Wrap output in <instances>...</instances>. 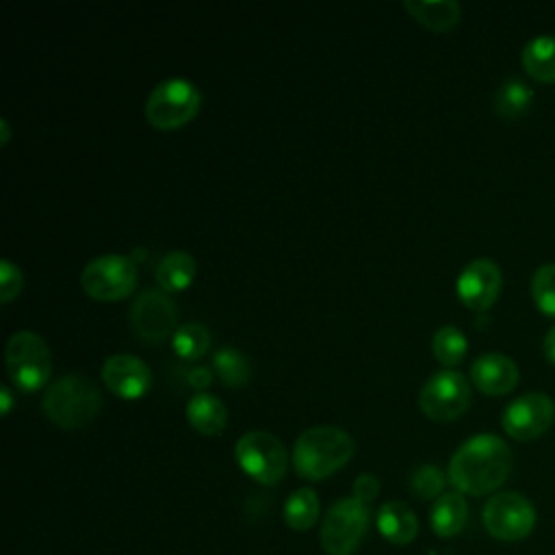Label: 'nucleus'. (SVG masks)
<instances>
[{
	"label": "nucleus",
	"instance_id": "2",
	"mask_svg": "<svg viewBox=\"0 0 555 555\" xmlns=\"http://www.w3.org/2000/svg\"><path fill=\"white\" fill-rule=\"evenodd\" d=\"M356 451L353 438L338 427H310L299 434L293 447L295 473L304 479L319 481L340 470Z\"/></svg>",
	"mask_w": 555,
	"mask_h": 555
},
{
	"label": "nucleus",
	"instance_id": "19",
	"mask_svg": "<svg viewBox=\"0 0 555 555\" xmlns=\"http://www.w3.org/2000/svg\"><path fill=\"white\" fill-rule=\"evenodd\" d=\"M403 7L421 26L434 33L451 30L462 17V7L455 0H405Z\"/></svg>",
	"mask_w": 555,
	"mask_h": 555
},
{
	"label": "nucleus",
	"instance_id": "28",
	"mask_svg": "<svg viewBox=\"0 0 555 555\" xmlns=\"http://www.w3.org/2000/svg\"><path fill=\"white\" fill-rule=\"evenodd\" d=\"M410 488H412V492H414L418 499H425V501L434 499V501H436L440 494H444V492H442V488H444V475H442V470H440L438 466L425 464V466H421V468L414 470V475H412V479H410Z\"/></svg>",
	"mask_w": 555,
	"mask_h": 555
},
{
	"label": "nucleus",
	"instance_id": "8",
	"mask_svg": "<svg viewBox=\"0 0 555 555\" xmlns=\"http://www.w3.org/2000/svg\"><path fill=\"white\" fill-rule=\"evenodd\" d=\"M470 399V382L462 373L444 369L423 384L418 392V408L427 418L449 423L460 418L468 410Z\"/></svg>",
	"mask_w": 555,
	"mask_h": 555
},
{
	"label": "nucleus",
	"instance_id": "26",
	"mask_svg": "<svg viewBox=\"0 0 555 555\" xmlns=\"http://www.w3.org/2000/svg\"><path fill=\"white\" fill-rule=\"evenodd\" d=\"M210 332L202 323H184L171 336V349L180 360H199L208 353Z\"/></svg>",
	"mask_w": 555,
	"mask_h": 555
},
{
	"label": "nucleus",
	"instance_id": "32",
	"mask_svg": "<svg viewBox=\"0 0 555 555\" xmlns=\"http://www.w3.org/2000/svg\"><path fill=\"white\" fill-rule=\"evenodd\" d=\"M544 356L555 366V325L544 336Z\"/></svg>",
	"mask_w": 555,
	"mask_h": 555
},
{
	"label": "nucleus",
	"instance_id": "9",
	"mask_svg": "<svg viewBox=\"0 0 555 555\" xmlns=\"http://www.w3.org/2000/svg\"><path fill=\"white\" fill-rule=\"evenodd\" d=\"M369 507L358 499L336 501L321 525V546L327 555H351L366 533Z\"/></svg>",
	"mask_w": 555,
	"mask_h": 555
},
{
	"label": "nucleus",
	"instance_id": "20",
	"mask_svg": "<svg viewBox=\"0 0 555 555\" xmlns=\"http://www.w3.org/2000/svg\"><path fill=\"white\" fill-rule=\"evenodd\" d=\"M195 258L186 251H169L156 264V284L165 293H182L195 280Z\"/></svg>",
	"mask_w": 555,
	"mask_h": 555
},
{
	"label": "nucleus",
	"instance_id": "1",
	"mask_svg": "<svg viewBox=\"0 0 555 555\" xmlns=\"http://www.w3.org/2000/svg\"><path fill=\"white\" fill-rule=\"evenodd\" d=\"M512 451L494 434H479L457 447L449 462V481L455 492L481 496L499 486L512 473Z\"/></svg>",
	"mask_w": 555,
	"mask_h": 555
},
{
	"label": "nucleus",
	"instance_id": "5",
	"mask_svg": "<svg viewBox=\"0 0 555 555\" xmlns=\"http://www.w3.org/2000/svg\"><path fill=\"white\" fill-rule=\"evenodd\" d=\"M9 379L24 392L43 388L52 373V356L46 340L30 332L20 330L11 334L4 349Z\"/></svg>",
	"mask_w": 555,
	"mask_h": 555
},
{
	"label": "nucleus",
	"instance_id": "34",
	"mask_svg": "<svg viewBox=\"0 0 555 555\" xmlns=\"http://www.w3.org/2000/svg\"><path fill=\"white\" fill-rule=\"evenodd\" d=\"M0 128H2V145H7V143H9V137H11V134H9V121L2 119V121H0Z\"/></svg>",
	"mask_w": 555,
	"mask_h": 555
},
{
	"label": "nucleus",
	"instance_id": "7",
	"mask_svg": "<svg viewBox=\"0 0 555 555\" xmlns=\"http://www.w3.org/2000/svg\"><path fill=\"white\" fill-rule=\"evenodd\" d=\"M80 286L85 295L95 301L126 299L137 286V267L126 256H98L85 264Z\"/></svg>",
	"mask_w": 555,
	"mask_h": 555
},
{
	"label": "nucleus",
	"instance_id": "24",
	"mask_svg": "<svg viewBox=\"0 0 555 555\" xmlns=\"http://www.w3.org/2000/svg\"><path fill=\"white\" fill-rule=\"evenodd\" d=\"M212 366H215L217 377L228 388H243V386H247V382L251 377L249 360L232 347H223V349L215 351Z\"/></svg>",
	"mask_w": 555,
	"mask_h": 555
},
{
	"label": "nucleus",
	"instance_id": "10",
	"mask_svg": "<svg viewBox=\"0 0 555 555\" xmlns=\"http://www.w3.org/2000/svg\"><path fill=\"white\" fill-rule=\"evenodd\" d=\"M483 527L499 540H522L535 525L533 505L518 492H499L483 505Z\"/></svg>",
	"mask_w": 555,
	"mask_h": 555
},
{
	"label": "nucleus",
	"instance_id": "21",
	"mask_svg": "<svg viewBox=\"0 0 555 555\" xmlns=\"http://www.w3.org/2000/svg\"><path fill=\"white\" fill-rule=\"evenodd\" d=\"M525 72L540 82H555V35H540L522 50Z\"/></svg>",
	"mask_w": 555,
	"mask_h": 555
},
{
	"label": "nucleus",
	"instance_id": "6",
	"mask_svg": "<svg viewBox=\"0 0 555 555\" xmlns=\"http://www.w3.org/2000/svg\"><path fill=\"white\" fill-rule=\"evenodd\" d=\"M241 470L262 486L278 483L288 468V453L282 440L269 431H247L234 447Z\"/></svg>",
	"mask_w": 555,
	"mask_h": 555
},
{
	"label": "nucleus",
	"instance_id": "3",
	"mask_svg": "<svg viewBox=\"0 0 555 555\" xmlns=\"http://www.w3.org/2000/svg\"><path fill=\"white\" fill-rule=\"evenodd\" d=\"M41 405L54 425L63 429H78L98 416L102 395L91 379L80 375H63L48 386Z\"/></svg>",
	"mask_w": 555,
	"mask_h": 555
},
{
	"label": "nucleus",
	"instance_id": "23",
	"mask_svg": "<svg viewBox=\"0 0 555 555\" xmlns=\"http://www.w3.org/2000/svg\"><path fill=\"white\" fill-rule=\"evenodd\" d=\"M319 518V496L310 488L295 490L284 503V520L295 531L310 529Z\"/></svg>",
	"mask_w": 555,
	"mask_h": 555
},
{
	"label": "nucleus",
	"instance_id": "29",
	"mask_svg": "<svg viewBox=\"0 0 555 555\" xmlns=\"http://www.w3.org/2000/svg\"><path fill=\"white\" fill-rule=\"evenodd\" d=\"M22 286H24L22 271L9 258H4L0 262V301L9 304L11 299H15L22 293Z\"/></svg>",
	"mask_w": 555,
	"mask_h": 555
},
{
	"label": "nucleus",
	"instance_id": "14",
	"mask_svg": "<svg viewBox=\"0 0 555 555\" xmlns=\"http://www.w3.org/2000/svg\"><path fill=\"white\" fill-rule=\"evenodd\" d=\"M102 382L115 397L137 401L152 388V371L137 356L115 353L102 364Z\"/></svg>",
	"mask_w": 555,
	"mask_h": 555
},
{
	"label": "nucleus",
	"instance_id": "4",
	"mask_svg": "<svg viewBox=\"0 0 555 555\" xmlns=\"http://www.w3.org/2000/svg\"><path fill=\"white\" fill-rule=\"evenodd\" d=\"M202 106L197 87L184 78L158 82L145 100V119L156 130H178L195 119Z\"/></svg>",
	"mask_w": 555,
	"mask_h": 555
},
{
	"label": "nucleus",
	"instance_id": "12",
	"mask_svg": "<svg viewBox=\"0 0 555 555\" xmlns=\"http://www.w3.org/2000/svg\"><path fill=\"white\" fill-rule=\"evenodd\" d=\"M555 418V405L551 397L542 392H529L518 399H514L501 416V425L507 436H512L518 442L535 440L540 438Z\"/></svg>",
	"mask_w": 555,
	"mask_h": 555
},
{
	"label": "nucleus",
	"instance_id": "25",
	"mask_svg": "<svg viewBox=\"0 0 555 555\" xmlns=\"http://www.w3.org/2000/svg\"><path fill=\"white\" fill-rule=\"evenodd\" d=\"M466 351H468V340L462 334V330H457L455 325H442L440 330H436L431 338V353L442 366L447 369L457 366L466 358Z\"/></svg>",
	"mask_w": 555,
	"mask_h": 555
},
{
	"label": "nucleus",
	"instance_id": "16",
	"mask_svg": "<svg viewBox=\"0 0 555 555\" xmlns=\"http://www.w3.org/2000/svg\"><path fill=\"white\" fill-rule=\"evenodd\" d=\"M186 423L202 436H219L228 425V408L219 397L197 392L186 403Z\"/></svg>",
	"mask_w": 555,
	"mask_h": 555
},
{
	"label": "nucleus",
	"instance_id": "18",
	"mask_svg": "<svg viewBox=\"0 0 555 555\" xmlns=\"http://www.w3.org/2000/svg\"><path fill=\"white\" fill-rule=\"evenodd\" d=\"M468 518V505L464 494L460 492H444L440 494L429 512V525L436 535L451 538L460 533Z\"/></svg>",
	"mask_w": 555,
	"mask_h": 555
},
{
	"label": "nucleus",
	"instance_id": "27",
	"mask_svg": "<svg viewBox=\"0 0 555 555\" xmlns=\"http://www.w3.org/2000/svg\"><path fill=\"white\" fill-rule=\"evenodd\" d=\"M531 297L538 310L555 319V262L542 264L531 278Z\"/></svg>",
	"mask_w": 555,
	"mask_h": 555
},
{
	"label": "nucleus",
	"instance_id": "22",
	"mask_svg": "<svg viewBox=\"0 0 555 555\" xmlns=\"http://www.w3.org/2000/svg\"><path fill=\"white\" fill-rule=\"evenodd\" d=\"M531 100H533V91L522 80L509 78L494 93V113L507 121L518 119L520 115L527 113V108L531 106Z\"/></svg>",
	"mask_w": 555,
	"mask_h": 555
},
{
	"label": "nucleus",
	"instance_id": "11",
	"mask_svg": "<svg viewBox=\"0 0 555 555\" xmlns=\"http://www.w3.org/2000/svg\"><path fill=\"white\" fill-rule=\"evenodd\" d=\"M130 323L137 336L143 340L160 343L167 336H173L178 330V308L169 293L160 288H147L132 301Z\"/></svg>",
	"mask_w": 555,
	"mask_h": 555
},
{
	"label": "nucleus",
	"instance_id": "31",
	"mask_svg": "<svg viewBox=\"0 0 555 555\" xmlns=\"http://www.w3.org/2000/svg\"><path fill=\"white\" fill-rule=\"evenodd\" d=\"M189 384H191L193 388H197L199 392H204V388L212 384V373H210V369H206V366H195V369H191V373H189Z\"/></svg>",
	"mask_w": 555,
	"mask_h": 555
},
{
	"label": "nucleus",
	"instance_id": "33",
	"mask_svg": "<svg viewBox=\"0 0 555 555\" xmlns=\"http://www.w3.org/2000/svg\"><path fill=\"white\" fill-rule=\"evenodd\" d=\"M0 403H2V414L7 416L9 410H11V405H13V395H11L9 386H2V388H0Z\"/></svg>",
	"mask_w": 555,
	"mask_h": 555
},
{
	"label": "nucleus",
	"instance_id": "17",
	"mask_svg": "<svg viewBox=\"0 0 555 555\" xmlns=\"http://www.w3.org/2000/svg\"><path fill=\"white\" fill-rule=\"evenodd\" d=\"M377 529L392 544H410L418 533L416 514L403 501H388L377 509Z\"/></svg>",
	"mask_w": 555,
	"mask_h": 555
},
{
	"label": "nucleus",
	"instance_id": "15",
	"mask_svg": "<svg viewBox=\"0 0 555 555\" xmlns=\"http://www.w3.org/2000/svg\"><path fill=\"white\" fill-rule=\"evenodd\" d=\"M473 386L490 397H503L518 384V366L503 353H483L470 364Z\"/></svg>",
	"mask_w": 555,
	"mask_h": 555
},
{
	"label": "nucleus",
	"instance_id": "30",
	"mask_svg": "<svg viewBox=\"0 0 555 555\" xmlns=\"http://www.w3.org/2000/svg\"><path fill=\"white\" fill-rule=\"evenodd\" d=\"M379 494V479L373 473H362L353 481V499L369 505Z\"/></svg>",
	"mask_w": 555,
	"mask_h": 555
},
{
	"label": "nucleus",
	"instance_id": "13",
	"mask_svg": "<svg viewBox=\"0 0 555 555\" xmlns=\"http://www.w3.org/2000/svg\"><path fill=\"white\" fill-rule=\"evenodd\" d=\"M503 286V275L501 269L494 260L490 258H475L470 260L457 275L455 282V291L460 301L475 310V312H483L488 310Z\"/></svg>",
	"mask_w": 555,
	"mask_h": 555
}]
</instances>
